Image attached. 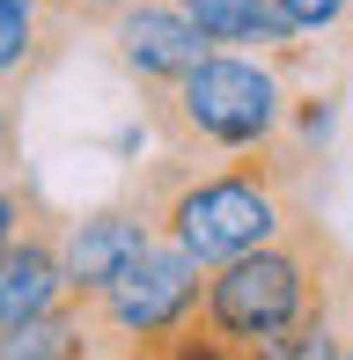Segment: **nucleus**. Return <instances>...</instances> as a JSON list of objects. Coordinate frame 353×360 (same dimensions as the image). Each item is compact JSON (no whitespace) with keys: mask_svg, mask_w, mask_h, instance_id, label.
<instances>
[{"mask_svg":"<svg viewBox=\"0 0 353 360\" xmlns=\"http://www.w3.org/2000/svg\"><path fill=\"white\" fill-rule=\"evenodd\" d=\"M295 147L258 140V147H229V155H184L169 147L155 169H140V206L155 214V236H169L176 250H191L199 265H229L250 243L280 236L295 199Z\"/></svg>","mask_w":353,"mask_h":360,"instance_id":"obj_1","label":"nucleus"},{"mask_svg":"<svg viewBox=\"0 0 353 360\" xmlns=\"http://www.w3.org/2000/svg\"><path fill=\"white\" fill-rule=\"evenodd\" d=\"M346 280H353L346 250L295 206L280 236L250 243V250L229 257V265H206L199 323L221 338V346H243V338H265V331H280V323L309 316V309H353Z\"/></svg>","mask_w":353,"mask_h":360,"instance_id":"obj_2","label":"nucleus"},{"mask_svg":"<svg viewBox=\"0 0 353 360\" xmlns=\"http://www.w3.org/2000/svg\"><path fill=\"white\" fill-rule=\"evenodd\" d=\"M148 103V125L184 155H229V147H258L280 133L287 96L280 74L265 67L258 52H206L199 67H184L169 89H140Z\"/></svg>","mask_w":353,"mask_h":360,"instance_id":"obj_3","label":"nucleus"},{"mask_svg":"<svg viewBox=\"0 0 353 360\" xmlns=\"http://www.w3.org/2000/svg\"><path fill=\"white\" fill-rule=\"evenodd\" d=\"M199 287H206V265L191 250H176L169 236H155L148 250L133 257V265L118 272L89 309V323L103 338H125V346H155L162 331H176V323L199 309Z\"/></svg>","mask_w":353,"mask_h":360,"instance_id":"obj_4","label":"nucleus"},{"mask_svg":"<svg viewBox=\"0 0 353 360\" xmlns=\"http://www.w3.org/2000/svg\"><path fill=\"white\" fill-rule=\"evenodd\" d=\"M148 243H155V214L140 199L96 206V214H59V280H67V302H96Z\"/></svg>","mask_w":353,"mask_h":360,"instance_id":"obj_5","label":"nucleus"},{"mask_svg":"<svg viewBox=\"0 0 353 360\" xmlns=\"http://www.w3.org/2000/svg\"><path fill=\"white\" fill-rule=\"evenodd\" d=\"M103 30H110V59H118L140 89H169L184 67H199V59L214 52V44L199 37V22L176 15L169 0H133V8L110 15Z\"/></svg>","mask_w":353,"mask_h":360,"instance_id":"obj_6","label":"nucleus"},{"mask_svg":"<svg viewBox=\"0 0 353 360\" xmlns=\"http://www.w3.org/2000/svg\"><path fill=\"white\" fill-rule=\"evenodd\" d=\"M59 294H67V280H59V214L37 199L30 221L0 243V331L23 323L30 309L59 302Z\"/></svg>","mask_w":353,"mask_h":360,"instance_id":"obj_7","label":"nucleus"},{"mask_svg":"<svg viewBox=\"0 0 353 360\" xmlns=\"http://www.w3.org/2000/svg\"><path fill=\"white\" fill-rule=\"evenodd\" d=\"M176 15H191L199 22L206 44H250V52H295V30H287V15L272 8V0H169Z\"/></svg>","mask_w":353,"mask_h":360,"instance_id":"obj_8","label":"nucleus"},{"mask_svg":"<svg viewBox=\"0 0 353 360\" xmlns=\"http://www.w3.org/2000/svg\"><path fill=\"white\" fill-rule=\"evenodd\" d=\"M89 353H96V323H89L82 302H67V294L0 331V360H89Z\"/></svg>","mask_w":353,"mask_h":360,"instance_id":"obj_9","label":"nucleus"},{"mask_svg":"<svg viewBox=\"0 0 353 360\" xmlns=\"http://www.w3.org/2000/svg\"><path fill=\"white\" fill-rule=\"evenodd\" d=\"M74 22H59L52 8H30V15H0V89H30L59 52H67Z\"/></svg>","mask_w":353,"mask_h":360,"instance_id":"obj_10","label":"nucleus"},{"mask_svg":"<svg viewBox=\"0 0 353 360\" xmlns=\"http://www.w3.org/2000/svg\"><path fill=\"white\" fill-rule=\"evenodd\" d=\"M346 316L353 309H309V316L280 323V331H265V338L229 346V360H339L346 353Z\"/></svg>","mask_w":353,"mask_h":360,"instance_id":"obj_11","label":"nucleus"},{"mask_svg":"<svg viewBox=\"0 0 353 360\" xmlns=\"http://www.w3.org/2000/svg\"><path fill=\"white\" fill-rule=\"evenodd\" d=\"M272 8L287 15L295 37H324V30H339L346 15H353V0H272Z\"/></svg>","mask_w":353,"mask_h":360,"instance_id":"obj_12","label":"nucleus"},{"mask_svg":"<svg viewBox=\"0 0 353 360\" xmlns=\"http://www.w3.org/2000/svg\"><path fill=\"white\" fill-rule=\"evenodd\" d=\"M44 8H52L59 22H110V15H125L133 0H44Z\"/></svg>","mask_w":353,"mask_h":360,"instance_id":"obj_13","label":"nucleus"},{"mask_svg":"<svg viewBox=\"0 0 353 360\" xmlns=\"http://www.w3.org/2000/svg\"><path fill=\"white\" fill-rule=\"evenodd\" d=\"M15 169V96L0 89V176Z\"/></svg>","mask_w":353,"mask_h":360,"instance_id":"obj_14","label":"nucleus"},{"mask_svg":"<svg viewBox=\"0 0 353 360\" xmlns=\"http://www.w3.org/2000/svg\"><path fill=\"white\" fill-rule=\"evenodd\" d=\"M30 8H44V0H0V15H30Z\"/></svg>","mask_w":353,"mask_h":360,"instance_id":"obj_15","label":"nucleus"},{"mask_svg":"<svg viewBox=\"0 0 353 360\" xmlns=\"http://www.w3.org/2000/svg\"><path fill=\"white\" fill-rule=\"evenodd\" d=\"M125 360H162V353H155V346H133V353H125Z\"/></svg>","mask_w":353,"mask_h":360,"instance_id":"obj_16","label":"nucleus"},{"mask_svg":"<svg viewBox=\"0 0 353 360\" xmlns=\"http://www.w3.org/2000/svg\"><path fill=\"white\" fill-rule=\"evenodd\" d=\"M339 360H353V338H346V353H339Z\"/></svg>","mask_w":353,"mask_h":360,"instance_id":"obj_17","label":"nucleus"}]
</instances>
